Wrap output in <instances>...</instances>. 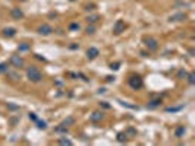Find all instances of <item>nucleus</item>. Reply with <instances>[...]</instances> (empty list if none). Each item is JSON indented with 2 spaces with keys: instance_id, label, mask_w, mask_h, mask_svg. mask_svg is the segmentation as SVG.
<instances>
[{
  "instance_id": "nucleus-4",
  "label": "nucleus",
  "mask_w": 195,
  "mask_h": 146,
  "mask_svg": "<svg viewBox=\"0 0 195 146\" xmlns=\"http://www.w3.org/2000/svg\"><path fill=\"white\" fill-rule=\"evenodd\" d=\"M10 64L16 69H22L24 66H25V62H24L22 57H19V56H12L10 57Z\"/></svg>"
},
{
  "instance_id": "nucleus-15",
  "label": "nucleus",
  "mask_w": 195,
  "mask_h": 146,
  "mask_svg": "<svg viewBox=\"0 0 195 146\" xmlns=\"http://www.w3.org/2000/svg\"><path fill=\"white\" fill-rule=\"evenodd\" d=\"M63 126H66V127H69V126H74L75 124V118L74 117H68V118H65V120H63Z\"/></svg>"
},
{
  "instance_id": "nucleus-17",
  "label": "nucleus",
  "mask_w": 195,
  "mask_h": 146,
  "mask_svg": "<svg viewBox=\"0 0 195 146\" xmlns=\"http://www.w3.org/2000/svg\"><path fill=\"white\" fill-rule=\"evenodd\" d=\"M118 142H120V143L128 142V135L126 133H118Z\"/></svg>"
},
{
  "instance_id": "nucleus-35",
  "label": "nucleus",
  "mask_w": 195,
  "mask_h": 146,
  "mask_svg": "<svg viewBox=\"0 0 195 146\" xmlns=\"http://www.w3.org/2000/svg\"><path fill=\"white\" fill-rule=\"evenodd\" d=\"M128 133H131V135H136V130H135V129H132V127H129Z\"/></svg>"
},
{
  "instance_id": "nucleus-28",
  "label": "nucleus",
  "mask_w": 195,
  "mask_h": 146,
  "mask_svg": "<svg viewBox=\"0 0 195 146\" xmlns=\"http://www.w3.org/2000/svg\"><path fill=\"white\" fill-rule=\"evenodd\" d=\"M94 9H96V4L94 3H88L87 6H85V10H88V12H92Z\"/></svg>"
},
{
  "instance_id": "nucleus-8",
  "label": "nucleus",
  "mask_w": 195,
  "mask_h": 146,
  "mask_svg": "<svg viewBox=\"0 0 195 146\" xmlns=\"http://www.w3.org/2000/svg\"><path fill=\"white\" fill-rule=\"evenodd\" d=\"M98 54H100V51H98V48H96V47H90L88 50H87V57H88L90 60H94Z\"/></svg>"
},
{
  "instance_id": "nucleus-27",
  "label": "nucleus",
  "mask_w": 195,
  "mask_h": 146,
  "mask_svg": "<svg viewBox=\"0 0 195 146\" xmlns=\"http://www.w3.org/2000/svg\"><path fill=\"white\" fill-rule=\"evenodd\" d=\"M79 28H81V26H79V23H70V25H69L70 31H79Z\"/></svg>"
},
{
  "instance_id": "nucleus-34",
  "label": "nucleus",
  "mask_w": 195,
  "mask_h": 146,
  "mask_svg": "<svg viewBox=\"0 0 195 146\" xmlns=\"http://www.w3.org/2000/svg\"><path fill=\"white\" fill-rule=\"evenodd\" d=\"M69 48H70V50H76V48H79V45H78V44H72V45H69Z\"/></svg>"
},
{
  "instance_id": "nucleus-22",
  "label": "nucleus",
  "mask_w": 195,
  "mask_h": 146,
  "mask_svg": "<svg viewBox=\"0 0 195 146\" xmlns=\"http://www.w3.org/2000/svg\"><path fill=\"white\" fill-rule=\"evenodd\" d=\"M183 108V105H179V107H170V108H166V111H167V113H176V111H180V110Z\"/></svg>"
},
{
  "instance_id": "nucleus-16",
  "label": "nucleus",
  "mask_w": 195,
  "mask_h": 146,
  "mask_svg": "<svg viewBox=\"0 0 195 146\" xmlns=\"http://www.w3.org/2000/svg\"><path fill=\"white\" fill-rule=\"evenodd\" d=\"M54 131H56V133H65V135H66V133H68L69 130H68V127H66V126L60 124V126H57V127L54 129Z\"/></svg>"
},
{
  "instance_id": "nucleus-5",
  "label": "nucleus",
  "mask_w": 195,
  "mask_h": 146,
  "mask_svg": "<svg viewBox=\"0 0 195 146\" xmlns=\"http://www.w3.org/2000/svg\"><path fill=\"white\" fill-rule=\"evenodd\" d=\"M37 32L40 34V35H44V36H47V35H50V34L53 32V28L48 23H43L41 26H38V29H37Z\"/></svg>"
},
{
  "instance_id": "nucleus-33",
  "label": "nucleus",
  "mask_w": 195,
  "mask_h": 146,
  "mask_svg": "<svg viewBox=\"0 0 195 146\" xmlns=\"http://www.w3.org/2000/svg\"><path fill=\"white\" fill-rule=\"evenodd\" d=\"M100 105H101V107H103V108H107V110H109V108H110V105H109V104H107V102H100Z\"/></svg>"
},
{
  "instance_id": "nucleus-7",
  "label": "nucleus",
  "mask_w": 195,
  "mask_h": 146,
  "mask_svg": "<svg viewBox=\"0 0 195 146\" xmlns=\"http://www.w3.org/2000/svg\"><path fill=\"white\" fill-rule=\"evenodd\" d=\"M103 117H104L103 111H94V113L90 115V121H92V123H98V121L103 120Z\"/></svg>"
},
{
  "instance_id": "nucleus-10",
  "label": "nucleus",
  "mask_w": 195,
  "mask_h": 146,
  "mask_svg": "<svg viewBox=\"0 0 195 146\" xmlns=\"http://www.w3.org/2000/svg\"><path fill=\"white\" fill-rule=\"evenodd\" d=\"M10 15H12V18H13V19H18V21L24 18V12L21 10L19 7H13V9L10 10Z\"/></svg>"
},
{
  "instance_id": "nucleus-24",
  "label": "nucleus",
  "mask_w": 195,
  "mask_h": 146,
  "mask_svg": "<svg viewBox=\"0 0 195 146\" xmlns=\"http://www.w3.org/2000/svg\"><path fill=\"white\" fill-rule=\"evenodd\" d=\"M9 70L8 63H0V73H6Z\"/></svg>"
},
{
  "instance_id": "nucleus-31",
  "label": "nucleus",
  "mask_w": 195,
  "mask_h": 146,
  "mask_svg": "<svg viewBox=\"0 0 195 146\" xmlns=\"http://www.w3.org/2000/svg\"><path fill=\"white\" fill-rule=\"evenodd\" d=\"M8 108L9 110H19V107L15 105V104H8Z\"/></svg>"
},
{
  "instance_id": "nucleus-9",
  "label": "nucleus",
  "mask_w": 195,
  "mask_h": 146,
  "mask_svg": "<svg viewBox=\"0 0 195 146\" xmlns=\"http://www.w3.org/2000/svg\"><path fill=\"white\" fill-rule=\"evenodd\" d=\"M186 18H188L186 13H176V15H173V16H170L169 21L170 22H183Z\"/></svg>"
},
{
  "instance_id": "nucleus-2",
  "label": "nucleus",
  "mask_w": 195,
  "mask_h": 146,
  "mask_svg": "<svg viewBox=\"0 0 195 146\" xmlns=\"http://www.w3.org/2000/svg\"><path fill=\"white\" fill-rule=\"evenodd\" d=\"M128 83H129V86L132 88V89H135V91H138V89H141V88L144 86V82H142V79H141V76H131L128 79Z\"/></svg>"
},
{
  "instance_id": "nucleus-37",
  "label": "nucleus",
  "mask_w": 195,
  "mask_h": 146,
  "mask_svg": "<svg viewBox=\"0 0 195 146\" xmlns=\"http://www.w3.org/2000/svg\"><path fill=\"white\" fill-rule=\"evenodd\" d=\"M35 57H37L38 60H43V62H46V58H44V57H41L40 54H35Z\"/></svg>"
},
{
  "instance_id": "nucleus-32",
  "label": "nucleus",
  "mask_w": 195,
  "mask_h": 146,
  "mask_svg": "<svg viewBox=\"0 0 195 146\" xmlns=\"http://www.w3.org/2000/svg\"><path fill=\"white\" fill-rule=\"evenodd\" d=\"M30 120L37 121V115H35V113H30Z\"/></svg>"
},
{
  "instance_id": "nucleus-29",
  "label": "nucleus",
  "mask_w": 195,
  "mask_h": 146,
  "mask_svg": "<svg viewBox=\"0 0 195 146\" xmlns=\"http://www.w3.org/2000/svg\"><path fill=\"white\" fill-rule=\"evenodd\" d=\"M119 67H120V63H119V62L112 63V64H110V69L112 70H119Z\"/></svg>"
},
{
  "instance_id": "nucleus-21",
  "label": "nucleus",
  "mask_w": 195,
  "mask_h": 146,
  "mask_svg": "<svg viewBox=\"0 0 195 146\" xmlns=\"http://www.w3.org/2000/svg\"><path fill=\"white\" fill-rule=\"evenodd\" d=\"M186 75L188 72L185 69H180L179 72H177V79H186Z\"/></svg>"
},
{
  "instance_id": "nucleus-1",
  "label": "nucleus",
  "mask_w": 195,
  "mask_h": 146,
  "mask_svg": "<svg viewBox=\"0 0 195 146\" xmlns=\"http://www.w3.org/2000/svg\"><path fill=\"white\" fill-rule=\"evenodd\" d=\"M26 77H28V80H31V82H34V83H38V82H41L43 80V75H41V72L37 69V67H26Z\"/></svg>"
},
{
  "instance_id": "nucleus-41",
  "label": "nucleus",
  "mask_w": 195,
  "mask_h": 146,
  "mask_svg": "<svg viewBox=\"0 0 195 146\" xmlns=\"http://www.w3.org/2000/svg\"><path fill=\"white\" fill-rule=\"evenodd\" d=\"M22 2H25V0H22Z\"/></svg>"
},
{
  "instance_id": "nucleus-38",
  "label": "nucleus",
  "mask_w": 195,
  "mask_h": 146,
  "mask_svg": "<svg viewBox=\"0 0 195 146\" xmlns=\"http://www.w3.org/2000/svg\"><path fill=\"white\" fill-rule=\"evenodd\" d=\"M106 92V88H100L98 89V94H104Z\"/></svg>"
},
{
  "instance_id": "nucleus-36",
  "label": "nucleus",
  "mask_w": 195,
  "mask_h": 146,
  "mask_svg": "<svg viewBox=\"0 0 195 146\" xmlns=\"http://www.w3.org/2000/svg\"><path fill=\"white\" fill-rule=\"evenodd\" d=\"M106 80H107V82H113V80H114V76H107Z\"/></svg>"
},
{
  "instance_id": "nucleus-11",
  "label": "nucleus",
  "mask_w": 195,
  "mask_h": 146,
  "mask_svg": "<svg viewBox=\"0 0 195 146\" xmlns=\"http://www.w3.org/2000/svg\"><path fill=\"white\" fill-rule=\"evenodd\" d=\"M16 31L15 28H4L3 29V36H6V38H12V36H15L16 35Z\"/></svg>"
},
{
  "instance_id": "nucleus-23",
  "label": "nucleus",
  "mask_w": 195,
  "mask_h": 146,
  "mask_svg": "<svg viewBox=\"0 0 195 146\" xmlns=\"http://www.w3.org/2000/svg\"><path fill=\"white\" fill-rule=\"evenodd\" d=\"M85 32L90 34V35L96 34V26H94V25H88V26H87V29H85Z\"/></svg>"
},
{
  "instance_id": "nucleus-6",
  "label": "nucleus",
  "mask_w": 195,
  "mask_h": 146,
  "mask_svg": "<svg viewBox=\"0 0 195 146\" xmlns=\"http://www.w3.org/2000/svg\"><path fill=\"white\" fill-rule=\"evenodd\" d=\"M126 25L123 21H116V23L113 25V32L116 34V35H119V34H122L123 31H125Z\"/></svg>"
},
{
  "instance_id": "nucleus-14",
  "label": "nucleus",
  "mask_w": 195,
  "mask_h": 146,
  "mask_svg": "<svg viewBox=\"0 0 195 146\" xmlns=\"http://www.w3.org/2000/svg\"><path fill=\"white\" fill-rule=\"evenodd\" d=\"M6 75H8V77H10L12 80H19V79H21V75H19L18 72H12V70H8V72H6Z\"/></svg>"
},
{
  "instance_id": "nucleus-26",
  "label": "nucleus",
  "mask_w": 195,
  "mask_h": 146,
  "mask_svg": "<svg viewBox=\"0 0 195 146\" xmlns=\"http://www.w3.org/2000/svg\"><path fill=\"white\" fill-rule=\"evenodd\" d=\"M37 127L40 129V130H44V129H47V123H46V121H38L37 120Z\"/></svg>"
},
{
  "instance_id": "nucleus-13",
  "label": "nucleus",
  "mask_w": 195,
  "mask_h": 146,
  "mask_svg": "<svg viewBox=\"0 0 195 146\" xmlns=\"http://www.w3.org/2000/svg\"><path fill=\"white\" fill-rule=\"evenodd\" d=\"M160 105H161V99H160V98L151 99V101L147 104V107H148V108H157V107H160Z\"/></svg>"
},
{
  "instance_id": "nucleus-25",
  "label": "nucleus",
  "mask_w": 195,
  "mask_h": 146,
  "mask_svg": "<svg viewBox=\"0 0 195 146\" xmlns=\"http://www.w3.org/2000/svg\"><path fill=\"white\" fill-rule=\"evenodd\" d=\"M59 143H60V145H68V146H70V145H72V140L62 137V139H59Z\"/></svg>"
},
{
  "instance_id": "nucleus-30",
  "label": "nucleus",
  "mask_w": 195,
  "mask_h": 146,
  "mask_svg": "<svg viewBox=\"0 0 195 146\" xmlns=\"http://www.w3.org/2000/svg\"><path fill=\"white\" fill-rule=\"evenodd\" d=\"M119 102H120L123 107H128V108H132V110H138V107H136V105H129V104H126V102H123V101H119Z\"/></svg>"
},
{
  "instance_id": "nucleus-39",
  "label": "nucleus",
  "mask_w": 195,
  "mask_h": 146,
  "mask_svg": "<svg viewBox=\"0 0 195 146\" xmlns=\"http://www.w3.org/2000/svg\"><path fill=\"white\" fill-rule=\"evenodd\" d=\"M188 53H189V56H194V54H195V51L192 50V48H191V50H189V51H188Z\"/></svg>"
},
{
  "instance_id": "nucleus-40",
  "label": "nucleus",
  "mask_w": 195,
  "mask_h": 146,
  "mask_svg": "<svg viewBox=\"0 0 195 146\" xmlns=\"http://www.w3.org/2000/svg\"><path fill=\"white\" fill-rule=\"evenodd\" d=\"M69 2H76V0H69Z\"/></svg>"
},
{
  "instance_id": "nucleus-19",
  "label": "nucleus",
  "mask_w": 195,
  "mask_h": 146,
  "mask_svg": "<svg viewBox=\"0 0 195 146\" xmlns=\"http://www.w3.org/2000/svg\"><path fill=\"white\" fill-rule=\"evenodd\" d=\"M186 79H188V82H189L191 85H195V73H194V72L188 73V75H186Z\"/></svg>"
},
{
  "instance_id": "nucleus-12",
  "label": "nucleus",
  "mask_w": 195,
  "mask_h": 146,
  "mask_svg": "<svg viewBox=\"0 0 195 146\" xmlns=\"http://www.w3.org/2000/svg\"><path fill=\"white\" fill-rule=\"evenodd\" d=\"M185 133H186V127H185V126H177V127L175 129V136H176V137H183Z\"/></svg>"
},
{
  "instance_id": "nucleus-18",
  "label": "nucleus",
  "mask_w": 195,
  "mask_h": 146,
  "mask_svg": "<svg viewBox=\"0 0 195 146\" xmlns=\"http://www.w3.org/2000/svg\"><path fill=\"white\" fill-rule=\"evenodd\" d=\"M31 48V45L30 44H26V42H22V44H19V47H18V50L22 53V51H28Z\"/></svg>"
},
{
  "instance_id": "nucleus-20",
  "label": "nucleus",
  "mask_w": 195,
  "mask_h": 146,
  "mask_svg": "<svg viewBox=\"0 0 195 146\" xmlns=\"http://www.w3.org/2000/svg\"><path fill=\"white\" fill-rule=\"evenodd\" d=\"M98 19H100V15H91V16H88V18H87V21H88L90 23H96Z\"/></svg>"
},
{
  "instance_id": "nucleus-3",
  "label": "nucleus",
  "mask_w": 195,
  "mask_h": 146,
  "mask_svg": "<svg viewBox=\"0 0 195 146\" xmlns=\"http://www.w3.org/2000/svg\"><path fill=\"white\" fill-rule=\"evenodd\" d=\"M144 44H145V47L148 48L150 51H155L158 48V41L153 36H147V38H144Z\"/></svg>"
}]
</instances>
